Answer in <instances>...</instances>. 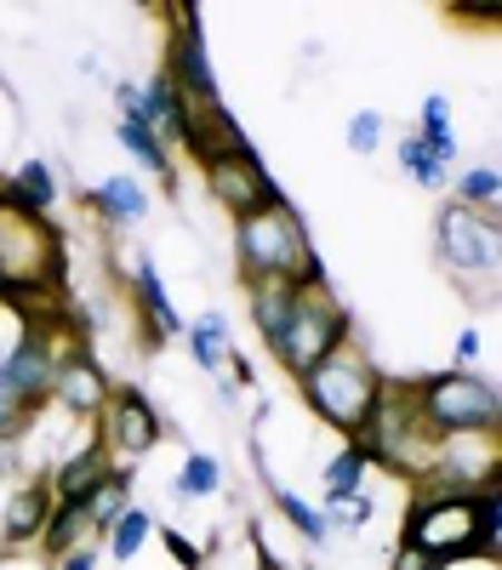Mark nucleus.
<instances>
[{
    "label": "nucleus",
    "mask_w": 502,
    "mask_h": 570,
    "mask_svg": "<svg viewBox=\"0 0 502 570\" xmlns=\"http://www.w3.org/2000/svg\"><path fill=\"white\" fill-rule=\"evenodd\" d=\"M235 263L246 285H326V263L292 200L235 217Z\"/></svg>",
    "instance_id": "1"
},
{
    "label": "nucleus",
    "mask_w": 502,
    "mask_h": 570,
    "mask_svg": "<svg viewBox=\"0 0 502 570\" xmlns=\"http://www.w3.org/2000/svg\"><path fill=\"white\" fill-rule=\"evenodd\" d=\"M348 445L372 468H388V473H400V480H411V485L434 468V445L440 440H434V428L417 411L411 376H383L377 400H372V416L360 422V434H348Z\"/></svg>",
    "instance_id": "2"
},
{
    "label": "nucleus",
    "mask_w": 502,
    "mask_h": 570,
    "mask_svg": "<svg viewBox=\"0 0 502 570\" xmlns=\"http://www.w3.org/2000/svg\"><path fill=\"white\" fill-rule=\"evenodd\" d=\"M377 383H383V371L372 365V354H365L354 337L343 348H332L326 360H314L303 376H297V389L308 400V411L337 428V434H360V422L372 416V400H377Z\"/></svg>",
    "instance_id": "3"
},
{
    "label": "nucleus",
    "mask_w": 502,
    "mask_h": 570,
    "mask_svg": "<svg viewBox=\"0 0 502 570\" xmlns=\"http://www.w3.org/2000/svg\"><path fill=\"white\" fill-rule=\"evenodd\" d=\"M423 422L434 428V440H456V434H496L502 428V400L496 383L480 371H429L411 376Z\"/></svg>",
    "instance_id": "4"
},
{
    "label": "nucleus",
    "mask_w": 502,
    "mask_h": 570,
    "mask_svg": "<svg viewBox=\"0 0 502 570\" xmlns=\"http://www.w3.org/2000/svg\"><path fill=\"white\" fill-rule=\"evenodd\" d=\"M400 542L411 553H423L429 564H456V559H480L474 553V513H469V491H440L429 480H417V497L405 508Z\"/></svg>",
    "instance_id": "5"
},
{
    "label": "nucleus",
    "mask_w": 502,
    "mask_h": 570,
    "mask_svg": "<svg viewBox=\"0 0 502 570\" xmlns=\"http://www.w3.org/2000/svg\"><path fill=\"white\" fill-rule=\"evenodd\" d=\"M348 337H354V314L332 297V285H303L286 337H280V348H274V365H286L292 376H303L314 360H326Z\"/></svg>",
    "instance_id": "6"
},
{
    "label": "nucleus",
    "mask_w": 502,
    "mask_h": 570,
    "mask_svg": "<svg viewBox=\"0 0 502 570\" xmlns=\"http://www.w3.org/2000/svg\"><path fill=\"white\" fill-rule=\"evenodd\" d=\"M434 257L456 279H496L502 263V223L496 212H469V206H445L434 217Z\"/></svg>",
    "instance_id": "7"
},
{
    "label": "nucleus",
    "mask_w": 502,
    "mask_h": 570,
    "mask_svg": "<svg viewBox=\"0 0 502 570\" xmlns=\"http://www.w3.org/2000/svg\"><path fill=\"white\" fill-rule=\"evenodd\" d=\"M91 428H98V440L109 445V456H115V462H131V468L166 440V416H160V405H155L144 389H137V383H115L104 416L91 422Z\"/></svg>",
    "instance_id": "8"
},
{
    "label": "nucleus",
    "mask_w": 502,
    "mask_h": 570,
    "mask_svg": "<svg viewBox=\"0 0 502 570\" xmlns=\"http://www.w3.org/2000/svg\"><path fill=\"white\" fill-rule=\"evenodd\" d=\"M200 177H206V195H211L228 217H252V212H263V206H274V200H286L280 183H274V171L257 160L252 142H246V149H235V155L206 160Z\"/></svg>",
    "instance_id": "9"
},
{
    "label": "nucleus",
    "mask_w": 502,
    "mask_h": 570,
    "mask_svg": "<svg viewBox=\"0 0 502 570\" xmlns=\"http://www.w3.org/2000/svg\"><path fill=\"white\" fill-rule=\"evenodd\" d=\"M183 104H211L223 98L217 91V69L206 52V29H200V7H171V35H166V69H160Z\"/></svg>",
    "instance_id": "10"
},
{
    "label": "nucleus",
    "mask_w": 502,
    "mask_h": 570,
    "mask_svg": "<svg viewBox=\"0 0 502 570\" xmlns=\"http://www.w3.org/2000/svg\"><path fill=\"white\" fill-rule=\"evenodd\" d=\"M429 485L440 491H480L502 480V445L496 434H456L434 445V468L423 473Z\"/></svg>",
    "instance_id": "11"
},
{
    "label": "nucleus",
    "mask_w": 502,
    "mask_h": 570,
    "mask_svg": "<svg viewBox=\"0 0 502 570\" xmlns=\"http://www.w3.org/2000/svg\"><path fill=\"white\" fill-rule=\"evenodd\" d=\"M109 394H115V383H109L104 360L91 354V343H75V348L63 354L58 376H52V405H58L69 422H98L104 405H109Z\"/></svg>",
    "instance_id": "12"
},
{
    "label": "nucleus",
    "mask_w": 502,
    "mask_h": 570,
    "mask_svg": "<svg viewBox=\"0 0 502 570\" xmlns=\"http://www.w3.org/2000/svg\"><path fill=\"white\" fill-rule=\"evenodd\" d=\"M131 303H137V331H144V343L149 348H166L183 337V308L171 303V285L155 263V252H137L131 257Z\"/></svg>",
    "instance_id": "13"
},
{
    "label": "nucleus",
    "mask_w": 502,
    "mask_h": 570,
    "mask_svg": "<svg viewBox=\"0 0 502 570\" xmlns=\"http://www.w3.org/2000/svg\"><path fill=\"white\" fill-rule=\"evenodd\" d=\"M109 468H115V456L98 440V428H91V434L63 462H52V473H40V480H46V491H52V502H86L91 491L109 480Z\"/></svg>",
    "instance_id": "14"
},
{
    "label": "nucleus",
    "mask_w": 502,
    "mask_h": 570,
    "mask_svg": "<svg viewBox=\"0 0 502 570\" xmlns=\"http://www.w3.org/2000/svg\"><path fill=\"white\" fill-rule=\"evenodd\" d=\"M149 206H155V195H149V183L137 171H109V177H98L86 188V212H98V223L115 228V234L137 228L149 217Z\"/></svg>",
    "instance_id": "15"
},
{
    "label": "nucleus",
    "mask_w": 502,
    "mask_h": 570,
    "mask_svg": "<svg viewBox=\"0 0 502 570\" xmlns=\"http://www.w3.org/2000/svg\"><path fill=\"white\" fill-rule=\"evenodd\" d=\"M46 513H52V491H46V480L35 473V480H18L7 491V502H0V548L18 553V548H35L40 531H46Z\"/></svg>",
    "instance_id": "16"
},
{
    "label": "nucleus",
    "mask_w": 502,
    "mask_h": 570,
    "mask_svg": "<svg viewBox=\"0 0 502 570\" xmlns=\"http://www.w3.org/2000/svg\"><path fill=\"white\" fill-rule=\"evenodd\" d=\"M115 142H120V149H126L137 166H144L160 188H166V195H177V166H171V149H166V137H160L144 115H120V120H115Z\"/></svg>",
    "instance_id": "17"
},
{
    "label": "nucleus",
    "mask_w": 502,
    "mask_h": 570,
    "mask_svg": "<svg viewBox=\"0 0 502 570\" xmlns=\"http://www.w3.org/2000/svg\"><path fill=\"white\" fill-rule=\"evenodd\" d=\"M183 343H189V360L206 376H223L228 354H235V325H228L223 308H200L195 320H183Z\"/></svg>",
    "instance_id": "18"
},
{
    "label": "nucleus",
    "mask_w": 502,
    "mask_h": 570,
    "mask_svg": "<svg viewBox=\"0 0 502 570\" xmlns=\"http://www.w3.org/2000/svg\"><path fill=\"white\" fill-rule=\"evenodd\" d=\"M131 485H137V468L131 462H115L109 468V480L91 491L86 502H80V513H86V531H91V542H104V531L115 525V519L131 508Z\"/></svg>",
    "instance_id": "19"
},
{
    "label": "nucleus",
    "mask_w": 502,
    "mask_h": 570,
    "mask_svg": "<svg viewBox=\"0 0 502 570\" xmlns=\"http://www.w3.org/2000/svg\"><path fill=\"white\" fill-rule=\"evenodd\" d=\"M297 292H303V285H246L252 325H257V337H263V348H268V354L280 348V337H286L292 308H297Z\"/></svg>",
    "instance_id": "20"
},
{
    "label": "nucleus",
    "mask_w": 502,
    "mask_h": 570,
    "mask_svg": "<svg viewBox=\"0 0 502 570\" xmlns=\"http://www.w3.org/2000/svg\"><path fill=\"white\" fill-rule=\"evenodd\" d=\"M411 131H417V137L429 142L440 166H451V171H456V160H463V142H456V126H451V98H445V91H429V98L417 104V126H411Z\"/></svg>",
    "instance_id": "21"
},
{
    "label": "nucleus",
    "mask_w": 502,
    "mask_h": 570,
    "mask_svg": "<svg viewBox=\"0 0 502 570\" xmlns=\"http://www.w3.org/2000/svg\"><path fill=\"white\" fill-rule=\"evenodd\" d=\"M155 525L160 519L144 508V502H131L115 525L104 531V559H115V564H131V559H144V548L155 542Z\"/></svg>",
    "instance_id": "22"
},
{
    "label": "nucleus",
    "mask_w": 502,
    "mask_h": 570,
    "mask_svg": "<svg viewBox=\"0 0 502 570\" xmlns=\"http://www.w3.org/2000/svg\"><path fill=\"white\" fill-rule=\"evenodd\" d=\"M268 502L280 508V519H286V525H292L308 548H326V542H332V525H326V513H319V502H308V497L292 491L286 480H274V485H268Z\"/></svg>",
    "instance_id": "23"
},
{
    "label": "nucleus",
    "mask_w": 502,
    "mask_h": 570,
    "mask_svg": "<svg viewBox=\"0 0 502 570\" xmlns=\"http://www.w3.org/2000/svg\"><path fill=\"white\" fill-rule=\"evenodd\" d=\"M365 480H372V462H365L354 445H343L337 456L319 462V491H326V502H319V508H337V502L360 497V491H365Z\"/></svg>",
    "instance_id": "24"
},
{
    "label": "nucleus",
    "mask_w": 502,
    "mask_h": 570,
    "mask_svg": "<svg viewBox=\"0 0 502 570\" xmlns=\"http://www.w3.org/2000/svg\"><path fill=\"white\" fill-rule=\"evenodd\" d=\"M223 480H228V468L211 451H189L177 462V473H171V497L177 502H211L223 491Z\"/></svg>",
    "instance_id": "25"
},
{
    "label": "nucleus",
    "mask_w": 502,
    "mask_h": 570,
    "mask_svg": "<svg viewBox=\"0 0 502 570\" xmlns=\"http://www.w3.org/2000/svg\"><path fill=\"white\" fill-rule=\"evenodd\" d=\"M80 542H91V531H86V513H80V502H52V513H46V531H40V553H46V564H58L69 548H80Z\"/></svg>",
    "instance_id": "26"
},
{
    "label": "nucleus",
    "mask_w": 502,
    "mask_h": 570,
    "mask_svg": "<svg viewBox=\"0 0 502 570\" xmlns=\"http://www.w3.org/2000/svg\"><path fill=\"white\" fill-rule=\"evenodd\" d=\"M394 160H400V171L417 183V188H429V195H440V188H451V166H440L434 160V149L417 137V131H400V142H394Z\"/></svg>",
    "instance_id": "27"
},
{
    "label": "nucleus",
    "mask_w": 502,
    "mask_h": 570,
    "mask_svg": "<svg viewBox=\"0 0 502 570\" xmlns=\"http://www.w3.org/2000/svg\"><path fill=\"white\" fill-rule=\"evenodd\" d=\"M469 513H474V553L502 559V480L469 491Z\"/></svg>",
    "instance_id": "28"
},
{
    "label": "nucleus",
    "mask_w": 502,
    "mask_h": 570,
    "mask_svg": "<svg viewBox=\"0 0 502 570\" xmlns=\"http://www.w3.org/2000/svg\"><path fill=\"white\" fill-rule=\"evenodd\" d=\"M451 195H456V206H469V212H496V200H502V171H496L491 160L451 171Z\"/></svg>",
    "instance_id": "29"
},
{
    "label": "nucleus",
    "mask_w": 502,
    "mask_h": 570,
    "mask_svg": "<svg viewBox=\"0 0 502 570\" xmlns=\"http://www.w3.org/2000/svg\"><path fill=\"white\" fill-rule=\"evenodd\" d=\"M343 142H348V155L372 160L383 142H388V120H383V109H354L348 126H343Z\"/></svg>",
    "instance_id": "30"
},
{
    "label": "nucleus",
    "mask_w": 502,
    "mask_h": 570,
    "mask_svg": "<svg viewBox=\"0 0 502 570\" xmlns=\"http://www.w3.org/2000/svg\"><path fill=\"white\" fill-rule=\"evenodd\" d=\"M319 513H326L332 537H354V531H365V525L377 519V497L360 491V497H348V502H337V508H319Z\"/></svg>",
    "instance_id": "31"
},
{
    "label": "nucleus",
    "mask_w": 502,
    "mask_h": 570,
    "mask_svg": "<svg viewBox=\"0 0 502 570\" xmlns=\"http://www.w3.org/2000/svg\"><path fill=\"white\" fill-rule=\"evenodd\" d=\"M155 542L166 548V559L177 570H206V548L189 537V531H177V525H155Z\"/></svg>",
    "instance_id": "32"
},
{
    "label": "nucleus",
    "mask_w": 502,
    "mask_h": 570,
    "mask_svg": "<svg viewBox=\"0 0 502 570\" xmlns=\"http://www.w3.org/2000/svg\"><path fill=\"white\" fill-rule=\"evenodd\" d=\"M480 360H485V337L474 325H463V331H456V343H451V371H474Z\"/></svg>",
    "instance_id": "33"
},
{
    "label": "nucleus",
    "mask_w": 502,
    "mask_h": 570,
    "mask_svg": "<svg viewBox=\"0 0 502 570\" xmlns=\"http://www.w3.org/2000/svg\"><path fill=\"white\" fill-rule=\"evenodd\" d=\"M52 570H104V542H80V548H69Z\"/></svg>",
    "instance_id": "34"
},
{
    "label": "nucleus",
    "mask_w": 502,
    "mask_h": 570,
    "mask_svg": "<svg viewBox=\"0 0 502 570\" xmlns=\"http://www.w3.org/2000/svg\"><path fill=\"white\" fill-rule=\"evenodd\" d=\"M23 440H0V485L7 480H23Z\"/></svg>",
    "instance_id": "35"
},
{
    "label": "nucleus",
    "mask_w": 502,
    "mask_h": 570,
    "mask_svg": "<svg viewBox=\"0 0 502 570\" xmlns=\"http://www.w3.org/2000/svg\"><path fill=\"white\" fill-rule=\"evenodd\" d=\"M23 428H29V416H23V411L0 405V440H23Z\"/></svg>",
    "instance_id": "36"
},
{
    "label": "nucleus",
    "mask_w": 502,
    "mask_h": 570,
    "mask_svg": "<svg viewBox=\"0 0 502 570\" xmlns=\"http://www.w3.org/2000/svg\"><path fill=\"white\" fill-rule=\"evenodd\" d=\"M388 570H434V564H429L423 553H411V548L400 542V548H394V559H388Z\"/></svg>",
    "instance_id": "37"
},
{
    "label": "nucleus",
    "mask_w": 502,
    "mask_h": 570,
    "mask_svg": "<svg viewBox=\"0 0 502 570\" xmlns=\"http://www.w3.org/2000/svg\"><path fill=\"white\" fill-rule=\"evenodd\" d=\"M75 69H80V75H98V80H104V58H98V52H80V63H75Z\"/></svg>",
    "instance_id": "38"
}]
</instances>
